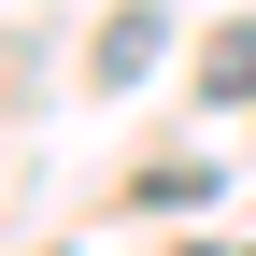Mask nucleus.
<instances>
[{
  "label": "nucleus",
  "mask_w": 256,
  "mask_h": 256,
  "mask_svg": "<svg viewBox=\"0 0 256 256\" xmlns=\"http://www.w3.org/2000/svg\"><path fill=\"white\" fill-rule=\"evenodd\" d=\"M200 86H214V100H256V14H228L200 43Z\"/></svg>",
  "instance_id": "1"
}]
</instances>
